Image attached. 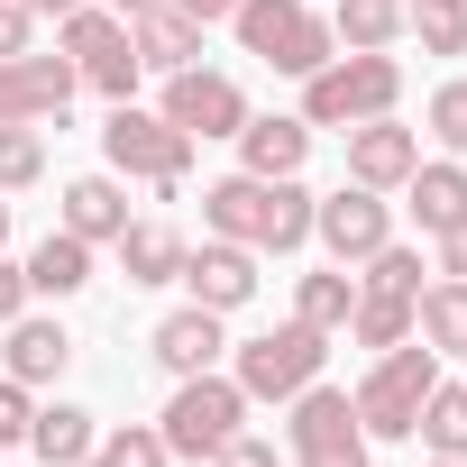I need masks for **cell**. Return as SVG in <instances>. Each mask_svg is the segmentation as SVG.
<instances>
[{"instance_id":"1","label":"cell","mask_w":467,"mask_h":467,"mask_svg":"<svg viewBox=\"0 0 467 467\" xmlns=\"http://www.w3.org/2000/svg\"><path fill=\"white\" fill-rule=\"evenodd\" d=\"M202 229L257 248V257H294V248H312V192L294 174H220L202 192Z\"/></svg>"},{"instance_id":"2","label":"cell","mask_w":467,"mask_h":467,"mask_svg":"<svg viewBox=\"0 0 467 467\" xmlns=\"http://www.w3.org/2000/svg\"><path fill=\"white\" fill-rule=\"evenodd\" d=\"M229 28H239V47H248L257 65H275V74H294V83L339 56V37H330V19L312 10V0H239Z\"/></svg>"},{"instance_id":"3","label":"cell","mask_w":467,"mask_h":467,"mask_svg":"<svg viewBox=\"0 0 467 467\" xmlns=\"http://www.w3.org/2000/svg\"><path fill=\"white\" fill-rule=\"evenodd\" d=\"M431 385H440V348H421V339L385 348V358L358 376V394H348V403H358V431H367V440H412Z\"/></svg>"},{"instance_id":"4","label":"cell","mask_w":467,"mask_h":467,"mask_svg":"<svg viewBox=\"0 0 467 467\" xmlns=\"http://www.w3.org/2000/svg\"><path fill=\"white\" fill-rule=\"evenodd\" d=\"M156 431H165L174 458H220L229 440L248 431V394H239V376H220V367L174 376V403L156 412Z\"/></svg>"},{"instance_id":"5","label":"cell","mask_w":467,"mask_h":467,"mask_svg":"<svg viewBox=\"0 0 467 467\" xmlns=\"http://www.w3.org/2000/svg\"><path fill=\"white\" fill-rule=\"evenodd\" d=\"M321 358H330V330H312V321H275V330H257V339L229 348V376H239L248 403H294V394L321 376Z\"/></svg>"},{"instance_id":"6","label":"cell","mask_w":467,"mask_h":467,"mask_svg":"<svg viewBox=\"0 0 467 467\" xmlns=\"http://www.w3.org/2000/svg\"><path fill=\"white\" fill-rule=\"evenodd\" d=\"M394 101H403L394 56H330L321 74H303V119L312 129H358V119H385Z\"/></svg>"},{"instance_id":"7","label":"cell","mask_w":467,"mask_h":467,"mask_svg":"<svg viewBox=\"0 0 467 467\" xmlns=\"http://www.w3.org/2000/svg\"><path fill=\"white\" fill-rule=\"evenodd\" d=\"M101 165L110 174H138L156 192H174L192 174V138L165 119V110H138V101H110V129H101Z\"/></svg>"},{"instance_id":"8","label":"cell","mask_w":467,"mask_h":467,"mask_svg":"<svg viewBox=\"0 0 467 467\" xmlns=\"http://www.w3.org/2000/svg\"><path fill=\"white\" fill-rule=\"evenodd\" d=\"M312 239L330 248V266H367V257L394 239V202L367 192V183H339L330 202H312Z\"/></svg>"},{"instance_id":"9","label":"cell","mask_w":467,"mask_h":467,"mask_svg":"<svg viewBox=\"0 0 467 467\" xmlns=\"http://www.w3.org/2000/svg\"><path fill=\"white\" fill-rule=\"evenodd\" d=\"M183 138H239L248 129V92L229 83V74H211V65H183V74H165V101H156Z\"/></svg>"},{"instance_id":"10","label":"cell","mask_w":467,"mask_h":467,"mask_svg":"<svg viewBox=\"0 0 467 467\" xmlns=\"http://www.w3.org/2000/svg\"><path fill=\"white\" fill-rule=\"evenodd\" d=\"M202 312H239V303H257V248H239V239H202V248H183V275H174Z\"/></svg>"},{"instance_id":"11","label":"cell","mask_w":467,"mask_h":467,"mask_svg":"<svg viewBox=\"0 0 467 467\" xmlns=\"http://www.w3.org/2000/svg\"><path fill=\"white\" fill-rule=\"evenodd\" d=\"M83 92V74H74V56H10L0 65V119H65V101Z\"/></svg>"},{"instance_id":"12","label":"cell","mask_w":467,"mask_h":467,"mask_svg":"<svg viewBox=\"0 0 467 467\" xmlns=\"http://www.w3.org/2000/svg\"><path fill=\"white\" fill-rule=\"evenodd\" d=\"M348 138V183H367V192H403V174L421 165V138L385 110V119H358V129H339Z\"/></svg>"},{"instance_id":"13","label":"cell","mask_w":467,"mask_h":467,"mask_svg":"<svg viewBox=\"0 0 467 467\" xmlns=\"http://www.w3.org/2000/svg\"><path fill=\"white\" fill-rule=\"evenodd\" d=\"M156 367L165 376H202V367H220L229 358V330H220V312H202V303H183V312H165L156 321Z\"/></svg>"},{"instance_id":"14","label":"cell","mask_w":467,"mask_h":467,"mask_svg":"<svg viewBox=\"0 0 467 467\" xmlns=\"http://www.w3.org/2000/svg\"><path fill=\"white\" fill-rule=\"evenodd\" d=\"M129 47H138L147 74H183V65H202V19H183L174 0H156V10L129 19Z\"/></svg>"},{"instance_id":"15","label":"cell","mask_w":467,"mask_h":467,"mask_svg":"<svg viewBox=\"0 0 467 467\" xmlns=\"http://www.w3.org/2000/svg\"><path fill=\"white\" fill-rule=\"evenodd\" d=\"M285 440H294V458H303V449L367 440V431H358V403H348V385H321V376H312V385L294 394V421H285Z\"/></svg>"},{"instance_id":"16","label":"cell","mask_w":467,"mask_h":467,"mask_svg":"<svg viewBox=\"0 0 467 467\" xmlns=\"http://www.w3.org/2000/svg\"><path fill=\"white\" fill-rule=\"evenodd\" d=\"M56 229H74V239L110 248L119 229H129V183H119V174H74V183H65V220H56Z\"/></svg>"},{"instance_id":"17","label":"cell","mask_w":467,"mask_h":467,"mask_svg":"<svg viewBox=\"0 0 467 467\" xmlns=\"http://www.w3.org/2000/svg\"><path fill=\"white\" fill-rule=\"evenodd\" d=\"M403 211L431 229V239H440V229H458V220H467V165H458V156L412 165V174H403Z\"/></svg>"},{"instance_id":"18","label":"cell","mask_w":467,"mask_h":467,"mask_svg":"<svg viewBox=\"0 0 467 467\" xmlns=\"http://www.w3.org/2000/svg\"><path fill=\"white\" fill-rule=\"evenodd\" d=\"M303 156H312V119H285V110H248V129H239V174H303Z\"/></svg>"},{"instance_id":"19","label":"cell","mask_w":467,"mask_h":467,"mask_svg":"<svg viewBox=\"0 0 467 467\" xmlns=\"http://www.w3.org/2000/svg\"><path fill=\"white\" fill-rule=\"evenodd\" d=\"M0 358H10V376H19V385H56V376L74 367V339H65V321L19 312V321H10V339H0Z\"/></svg>"},{"instance_id":"20","label":"cell","mask_w":467,"mask_h":467,"mask_svg":"<svg viewBox=\"0 0 467 467\" xmlns=\"http://www.w3.org/2000/svg\"><path fill=\"white\" fill-rule=\"evenodd\" d=\"M412 339L440 358H467V275H440L412 294Z\"/></svg>"},{"instance_id":"21","label":"cell","mask_w":467,"mask_h":467,"mask_svg":"<svg viewBox=\"0 0 467 467\" xmlns=\"http://www.w3.org/2000/svg\"><path fill=\"white\" fill-rule=\"evenodd\" d=\"M83 285H92V239H74V229H47V239L28 248V294L65 303V294H83Z\"/></svg>"},{"instance_id":"22","label":"cell","mask_w":467,"mask_h":467,"mask_svg":"<svg viewBox=\"0 0 467 467\" xmlns=\"http://www.w3.org/2000/svg\"><path fill=\"white\" fill-rule=\"evenodd\" d=\"M110 248H119V275H129V285H174V275H183V239H174L165 220H129Z\"/></svg>"},{"instance_id":"23","label":"cell","mask_w":467,"mask_h":467,"mask_svg":"<svg viewBox=\"0 0 467 467\" xmlns=\"http://www.w3.org/2000/svg\"><path fill=\"white\" fill-rule=\"evenodd\" d=\"M28 449H37L47 467H83V458L101 449V431H92V412H83V403H37V421H28Z\"/></svg>"},{"instance_id":"24","label":"cell","mask_w":467,"mask_h":467,"mask_svg":"<svg viewBox=\"0 0 467 467\" xmlns=\"http://www.w3.org/2000/svg\"><path fill=\"white\" fill-rule=\"evenodd\" d=\"M330 37L348 56H385L403 37V0H330Z\"/></svg>"},{"instance_id":"25","label":"cell","mask_w":467,"mask_h":467,"mask_svg":"<svg viewBox=\"0 0 467 467\" xmlns=\"http://www.w3.org/2000/svg\"><path fill=\"white\" fill-rule=\"evenodd\" d=\"M348 339L358 348H403L412 339V294H376V285H358V303H348Z\"/></svg>"},{"instance_id":"26","label":"cell","mask_w":467,"mask_h":467,"mask_svg":"<svg viewBox=\"0 0 467 467\" xmlns=\"http://www.w3.org/2000/svg\"><path fill=\"white\" fill-rule=\"evenodd\" d=\"M56 47H65V56H74V74H83V65H101L110 47H129V19H119V10H101V0H83V10H65V19H56Z\"/></svg>"},{"instance_id":"27","label":"cell","mask_w":467,"mask_h":467,"mask_svg":"<svg viewBox=\"0 0 467 467\" xmlns=\"http://www.w3.org/2000/svg\"><path fill=\"white\" fill-rule=\"evenodd\" d=\"M348 303H358V275L348 266H312L294 285V321H312V330H348Z\"/></svg>"},{"instance_id":"28","label":"cell","mask_w":467,"mask_h":467,"mask_svg":"<svg viewBox=\"0 0 467 467\" xmlns=\"http://www.w3.org/2000/svg\"><path fill=\"white\" fill-rule=\"evenodd\" d=\"M412 440H431V458H467V385H431V403H421V421H412Z\"/></svg>"},{"instance_id":"29","label":"cell","mask_w":467,"mask_h":467,"mask_svg":"<svg viewBox=\"0 0 467 467\" xmlns=\"http://www.w3.org/2000/svg\"><path fill=\"white\" fill-rule=\"evenodd\" d=\"M403 28L421 37V56H467V0H403Z\"/></svg>"},{"instance_id":"30","label":"cell","mask_w":467,"mask_h":467,"mask_svg":"<svg viewBox=\"0 0 467 467\" xmlns=\"http://www.w3.org/2000/svg\"><path fill=\"white\" fill-rule=\"evenodd\" d=\"M37 174H47L37 119H0V192H19V183H37Z\"/></svg>"},{"instance_id":"31","label":"cell","mask_w":467,"mask_h":467,"mask_svg":"<svg viewBox=\"0 0 467 467\" xmlns=\"http://www.w3.org/2000/svg\"><path fill=\"white\" fill-rule=\"evenodd\" d=\"M101 467H174V449H165L156 421H119V431L101 440Z\"/></svg>"},{"instance_id":"32","label":"cell","mask_w":467,"mask_h":467,"mask_svg":"<svg viewBox=\"0 0 467 467\" xmlns=\"http://www.w3.org/2000/svg\"><path fill=\"white\" fill-rule=\"evenodd\" d=\"M358 285H376V294H421V248L385 239V248L367 257V275H358Z\"/></svg>"},{"instance_id":"33","label":"cell","mask_w":467,"mask_h":467,"mask_svg":"<svg viewBox=\"0 0 467 467\" xmlns=\"http://www.w3.org/2000/svg\"><path fill=\"white\" fill-rule=\"evenodd\" d=\"M83 83H92L101 101H138V83H147V65H138V47H110L101 65H83Z\"/></svg>"},{"instance_id":"34","label":"cell","mask_w":467,"mask_h":467,"mask_svg":"<svg viewBox=\"0 0 467 467\" xmlns=\"http://www.w3.org/2000/svg\"><path fill=\"white\" fill-rule=\"evenodd\" d=\"M431 138H440V156H467V83L431 92Z\"/></svg>"},{"instance_id":"35","label":"cell","mask_w":467,"mask_h":467,"mask_svg":"<svg viewBox=\"0 0 467 467\" xmlns=\"http://www.w3.org/2000/svg\"><path fill=\"white\" fill-rule=\"evenodd\" d=\"M28 421H37V385L0 376V449H19V440H28Z\"/></svg>"},{"instance_id":"36","label":"cell","mask_w":467,"mask_h":467,"mask_svg":"<svg viewBox=\"0 0 467 467\" xmlns=\"http://www.w3.org/2000/svg\"><path fill=\"white\" fill-rule=\"evenodd\" d=\"M28 303H37V294H28V266H19V257H0V330H10Z\"/></svg>"},{"instance_id":"37","label":"cell","mask_w":467,"mask_h":467,"mask_svg":"<svg viewBox=\"0 0 467 467\" xmlns=\"http://www.w3.org/2000/svg\"><path fill=\"white\" fill-rule=\"evenodd\" d=\"M211 467H285V458H275V440H257V431H239V440H229V449L211 458Z\"/></svg>"},{"instance_id":"38","label":"cell","mask_w":467,"mask_h":467,"mask_svg":"<svg viewBox=\"0 0 467 467\" xmlns=\"http://www.w3.org/2000/svg\"><path fill=\"white\" fill-rule=\"evenodd\" d=\"M367 449H376V440H339V449H303L294 467H367Z\"/></svg>"},{"instance_id":"39","label":"cell","mask_w":467,"mask_h":467,"mask_svg":"<svg viewBox=\"0 0 467 467\" xmlns=\"http://www.w3.org/2000/svg\"><path fill=\"white\" fill-rule=\"evenodd\" d=\"M10 56H28V10H19V0H0V65H10Z\"/></svg>"},{"instance_id":"40","label":"cell","mask_w":467,"mask_h":467,"mask_svg":"<svg viewBox=\"0 0 467 467\" xmlns=\"http://www.w3.org/2000/svg\"><path fill=\"white\" fill-rule=\"evenodd\" d=\"M440 275H467V220L440 229Z\"/></svg>"},{"instance_id":"41","label":"cell","mask_w":467,"mask_h":467,"mask_svg":"<svg viewBox=\"0 0 467 467\" xmlns=\"http://www.w3.org/2000/svg\"><path fill=\"white\" fill-rule=\"evenodd\" d=\"M174 10H183V19H202V28H220L229 10H239V0H174Z\"/></svg>"},{"instance_id":"42","label":"cell","mask_w":467,"mask_h":467,"mask_svg":"<svg viewBox=\"0 0 467 467\" xmlns=\"http://www.w3.org/2000/svg\"><path fill=\"white\" fill-rule=\"evenodd\" d=\"M28 19H65V10H83V0H19Z\"/></svg>"},{"instance_id":"43","label":"cell","mask_w":467,"mask_h":467,"mask_svg":"<svg viewBox=\"0 0 467 467\" xmlns=\"http://www.w3.org/2000/svg\"><path fill=\"white\" fill-rule=\"evenodd\" d=\"M101 10H119V19H138V10H156V0H101Z\"/></svg>"},{"instance_id":"44","label":"cell","mask_w":467,"mask_h":467,"mask_svg":"<svg viewBox=\"0 0 467 467\" xmlns=\"http://www.w3.org/2000/svg\"><path fill=\"white\" fill-rule=\"evenodd\" d=\"M0 248H10V202H0Z\"/></svg>"},{"instance_id":"45","label":"cell","mask_w":467,"mask_h":467,"mask_svg":"<svg viewBox=\"0 0 467 467\" xmlns=\"http://www.w3.org/2000/svg\"><path fill=\"white\" fill-rule=\"evenodd\" d=\"M431 467H467V458H431Z\"/></svg>"},{"instance_id":"46","label":"cell","mask_w":467,"mask_h":467,"mask_svg":"<svg viewBox=\"0 0 467 467\" xmlns=\"http://www.w3.org/2000/svg\"><path fill=\"white\" fill-rule=\"evenodd\" d=\"M83 467H101V449H92V458H83Z\"/></svg>"}]
</instances>
